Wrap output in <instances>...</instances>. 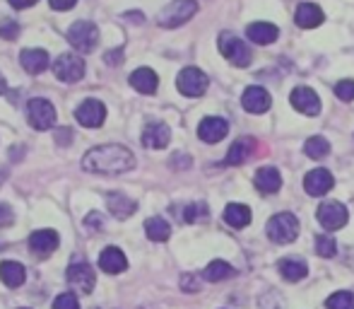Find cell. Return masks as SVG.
Listing matches in <instances>:
<instances>
[{
	"instance_id": "obj_12",
	"label": "cell",
	"mask_w": 354,
	"mask_h": 309,
	"mask_svg": "<svg viewBox=\"0 0 354 309\" xmlns=\"http://www.w3.org/2000/svg\"><path fill=\"white\" fill-rule=\"evenodd\" d=\"M68 283H71L73 290L77 292H84V295H89L94 288V283H97V276H94V268L89 266V263H73L71 268H68Z\"/></svg>"
},
{
	"instance_id": "obj_45",
	"label": "cell",
	"mask_w": 354,
	"mask_h": 309,
	"mask_svg": "<svg viewBox=\"0 0 354 309\" xmlns=\"http://www.w3.org/2000/svg\"><path fill=\"white\" fill-rule=\"evenodd\" d=\"M3 92H8V85H5V78L0 76V94H3Z\"/></svg>"
},
{
	"instance_id": "obj_34",
	"label": "cell",
	"mask_w": 354,
	"mask_h": 309,
	"mask_svg": "<svg viewBox=\"0 0 354 309\" xmlns=\"http://www.w3.org/2000/svg\"><path fill=\"white\" fill-rule=\"evenodd\" d=\"M183 220L186 222H198V220H207V206L205 203H191L183 211Z\"/></svg>"
},
{
	"instance_id": "obj_5",
	"label": "cell",
	"mask_w": 354,
	"mask_h": 309,
	"mask_svg": "<svg viewBox=\"0 0 354 309\" xmlns=\"http://www.w3.org/2000/svg\"><path fill=\"white\" fill-rule=\"evenodd\" d=\"M68 42H71V46L77 48V51L89 53V51H94L99 44V29L94 27L92 22H87V19H80V22H75L73 27L68 29Z\"/></svg>"
},
{
	"instance_id": "obj_47",
	"label": "cell",
	"mask_w": 354,
	"mask_h": 309,
	"mask_svg": "<svg viewBox=\"0 0 354 309\" xmlns=\"http://www.w3.org/2000/svg\"><path fill=\"white\" fill-rule=\"evenodd\" d=\"M22 309H24V307H22Z\"/></svg>"
},
{
	"instance_id": "obj_15",
	"label": "cell",
	"mask_w": 354,
	"mask_h": 309,
	"mask_svg": "<svg viewBox=\"0 0 354 309\" xmlns=\"http://www.w3.org/2000/svg\"><path fill=\"white\" fill-rule=\"evenodd\" d=\"M229 133V123L219 116H207L198 126V138L203 143H219Z\"/></svg>"
},
{
	"instance_id": "obj_37",
	"label": "cell",
	"mask_w": 354,
	"mask_h": 309,
	"mask_svg": "<svg viewBox=\"0 0 354 309\" xmlns=\"http://www.w3.org/2000/svg\"><path fill=\"white\" fill-rule=\"evenodd\" d=\"M12 222H15L12 208H10L8 203H0V230H3V227H10Z\"/></svg>"
},
{
	"instance_id": "obj_35",
	"label": "cell",
	"mask_w": 354,
	"mask_h": 309,
	"mask_svg": "<svg viewBox=\"0 0 354 309\" xmlns=\"http://www.w3.org/2000/svg\"><path fill=\"white\" fill-rule=\"evenodd\" d=\"M335 94L342 99V102H352L354 99V80H340L335 85Z\"/></svg>"
},
{
	"instance_id": "obj_39",
	"label": "cell",
	"mask_w": 354,
	"mask_h": 309,
	"mask_svg": "<svg viewBox=\"0 0 354 309\" xmlns=\"http://www.w3.org/2000/svg\"><path fill=\"white\" fill-rule=\"evenodd\" d=\"M104 58H106L109 66H118V63L123 61V48H116V51H109Z\"/></svg>"
},
{
	"instance_id": "obj_1",
	"label": "cell",
	"mask_w": 354,
	"mask_h": 309,
	"mask_svg": "<svg viewBox=\"0 0 354 309\" xmlns=\"http://www.w3.org/2000/svg\"><path fill=\"white\" fill-rule=\"evenodd\" d=\"M82 167L92 174H126L136 167V157L123 145H99L92 148L82 159Z\"/></svg>"
},
{
	"instance_id": "obj_41",
	"label": "cell",
	"mask_w": 354,
	"mask_h": 309,
	"mask_svg": "<svg viewBox=\"0 0 354 309\" xmlns=\"http://www.w3.org/2000/svg\"><path fill=\"white\" fill-rule=\"evenodd\" d=\"M181 285H183V290H186V292H198V283H196V278H193V276H183Z\"/></svg>"
},
{
	"instance_id": "obj_18",
	"label": "cell",
	"mask_w": 354,
	"mask_h": 309,
	"mask_svg": "<svg viewBox=\"0 0 354 309\" xmlns=\"http://www.w3.org/2000/svg\"><path fill=\"white\" fill-rule=\"evenodd\" d=\"M29 249H32V254H37V256H48V254L58 249V232H53V230L34 232L32 237H29Z\"/></svg>"
},
{
	"instance_id": "obj_14",
	"label": "cell",
	"mask_w": 354,
	"mask_h": 309,
	"mask_svg": "<svg viewBox=\"0 0 354 309\" xmlns=\"http://www.w3.org/2000/svg\"><path fill=\"white\" fill-rule=\"evenodd\" d=\"M335 179L328 169H311V172L304 177V188H306L308 196H326L333 188Z\"/></svg>"
},
{
	"instance_id": "obj_44",
	"label": "cell",
	"mask_w": 354,
	"mask_h": 309,
	"mask_svg": "<svg viewBox=\"0 0 354 309\" xmlns=\"http://www.w3.org/2000/svg\"><path fill=\"white\" fill-rule=\"evenodd\" d=\"M71 131H68V128H61V131H58V143H71Z\"/></svg>"
},
{
	"instance_id": "obj_9",
	"label": "cell",
	"mask_w": 354,
	"mask_h": 309,
	"mask_svg": "<svg viewBox=\"0 0 354 309\" xmlns=\"http://www.w3.org/2000/svg\"><path fill=\"white\" fill-rule=\"evenodd\" d=\"M53 76L61 82H77L84 76V61L80 56H75V53H63L53 63Z\"/></svg>"
},
{
	"instance_id": "obj_26",
	"label": "cell",
	"mask_w": 354,
	"mask_h": 309,
	"mask_svg": "<svg viewBox=\"0 0 354 309\" xmlns=\"http://www.w3.org/2000/svg\"><path fill=\"white\" fill-rule=\"evenodd\" d=\"M224 222L229 227H236V230L251 225V208L243 206V203H229L224 208Z\"/></svg>"
},
{
	"instance_id": "obj_42",
	"label": "cell",
	"mask_w": 354,
	"mask_h": 309,
	"mask_svg": "<svg viewBox=\"0 0 354 309\" xmlns=\"http://www.w3.org/2000/svg\"><path fill=\"white\" fill-rule=\"evenodd\" d=\"M84 225L92 227V230H102V218H99V213H92V215H87Z\"/></svg>"
},
{
	"instance_id": "obj_29",
	"label": "cell",
	"mask_w": 354,
	"mask_h": 309,
	"mask_svg": "<svg viewBox=\"0 0 354 309\" xmlns=\"http://www.w3.org/2000/svg\"><path fill=\"white\" fill-rule=\"evenodd\" d=\"M145 232H147V237L152 242H167L169 234H171V227H169V222L164 218H149L145 222Z\"/></svg>"
},
{
	"instance_id": "obj_24",
	"label": "cell",
	"mask_w": 354,
	"mask_h": 309,
	"mask_svg": "<svg viewBox=\"0 0 354 309\" xmlns=\"http://www.w3.org/2000/svg\"><path fill=\"white\" fill-rule=\"evenodd\" d=\"M106 206H109V211H111L113 218H118V220H126V218H131L133 213H136L138 203L131 201L126 193L113 191V193H109V196H106Z\"/></svg>"
},
{
	"instance_id": "obj_19",
	"label": "cell",
	"mask_w": 354,
	"mask_h": 309,
	"mask_svg": "<svg viewBox=\"0 0 354 309\" xmlns=\"http://www.w3.org/2000/svg\"><path fill=\"white\" fill-rule=\"evenodd\" d=\"M99 268L111 273V276H118V273H123L128 268V258L123 256V251L118 247H106L102 251V256H99Z\"/></svg>"
},
{
	"instance_id": "obj_16",
	"label": "cell",
	"mask_w": 354,
	"mask_h": 309,
	"mask_svg": "<svg viewBox=\"0 0 354 309\" xmlns=\"http://www.w3.org/2000/svg\"><path fill=\"white\" fill-rule=\"evenodd\" d=\"M169 141H171V131L167 123H149L142 131V145L149 150H162L169 145Z\"/></svg>"
},
{
	"instance_id": "obj_36",
	"label": "cell",
	"mask_w": 354,
	"mask_h": 309,
	"mask_svg": "<svg viewBox=\"0 0 354 309\" xmlns=\"http://www.w3.org/2000/svg\"><path fill=\"white\" fill-rule=\"evenodd\" d=\"M53 309H80V302H77V297H75L73 292H63V295L56 297Z\"/></svg>"
},
{
	"instance_id": "obj_33",
	"label": "cell",
	"mask_w": 354,
	"mask_h": 309,
	"mask_svg": "<svg viewBox=\"0 0 354 309\" xmlns=\"http://www.w3.org/2000/svg\"><path fill=\"white\" fill-rule=\"evenodd\" d=\"M316 251L321 254L323 258H330L337 254V244L333 237H326V234H318L316 237Z\"/></svg>"
},
{
	"instance_id": "obj_28",
	"label": "cell",
	"mask_w": 354,
	"mask_h": 309,
	"mask_svg": "<svg viewBox=\"0 0 354 309\" xmlns=\"http://www.w3.org/2000/svg\"><path fill=\"white\" fill-rule=\"evenodd\" d=\"M27 278L24 273V266L17 261H3L0 263V281L5 283L8 288H19Z\"/></svg>"
},
{
	"instance_id": "obj_32",
	"label": "cell",
	"mask_w": 354,
	"mask_h": 309,
	"mask_svg": "<svg viewBox=\"0 0 354 309\" xmlns=\"http://www.w3.org/2000/svg\"><path fill=\"white\" fill-rule=\"evenodd\" d=\"M326 307L328 309H354V295L347 290L333 292V295L326 300Z\"/></svg>"
},
{
	"instance_id": "obj_3",
	"label": "cell",
	"mask_w": 354,
	"mask_h": 309,
	"mask_svg": "<svg viewBox=\"0 0 354 309\" xmlns=\"http://www.w3.org/2000/svg\"><path fill=\"white\" fill-rule=\"evenodd\" d=\"M196 12H198L196 0H171V3L157 15V24L164 29L181 27V24H186Z\"/></svg>"
},
{
	"instance_id": "obj_27",
	"label": "cell",
	"mask_w": 354,
	"mask_h": 309,
	"mask_svg": "<svg viewBox=\"0 0 354 309\" xmlns=\"http://www.w3.org/2000/svg\"><path fill=\"white\" fill-rule=\"evenodd\" d=\"M131 85L140 94H154L157 92V85H159L157 73L149 71V68H138V71L131 76Z\"/></svg>"
},
{
	"instance_id": "obj_31",
	"label": "cell",
	"mask_w": 354,
	"mask_h": 309,
	"mask_svg": "<svg viewBox=\"0 0 354 309\" xmlns=\"http://www.w3.org/2000/svg\"><path fill=\"white\" fill-rule=\"evenodd\" d=\"M304 152H306L311 159H323V157H328V152H330V143H328V138H323V136H311L306 143H304Z\"/></svg>"
},
{
	"instance_id": "obj_17",
	"label": "cell",
	"mask_w": 354,
	"mask_h": 309,
	"mask_svg": "<svg viewBox=\"0 0 354 309\" xmlns=\"http://www.w3.org/2000/svg\"><path fill=\"white\" fill-rule=\"evenodd\" d=\"M246 37L251 39L253 44H258V46H268V44H272L280 37V29L272 22H251L246 27Z\"/></svg>"
},
{
	"instance_id": "obj_25",
	"label": "cell",
	"mask_w": 354,
	"mask_h": 309,
	"mask_svg": "<svg viewBox=\"0 0 354 309\" xmlns=\"http://www.w3.org/2000/svg\"><path fill=\"white\" fill-rule=\"evenodd\" d=\"M277 271H280L284 281H289V283H299L308 276V266L304 258H282V261L277 263Z\"/></svg>"
},
{
	"instance_id": "obj_7",
	"label": "cell",
	"mask_w": 354,
	"mask_h": 309,
	"mask_svg": "<svg viewBox=\"0 0 354 309\" xmlns=\"http://www.w3.org/2000/svg\"><path fill=\"white\" fill-rule=\"evenodd\" d=\"M27 121L37 131H48L56 123V109L46 99H29L27 104Z\"/></svg>"
},
{
	"instance_id": "obj_22",
	"label": "cell",
	"mask_w": 354,
	"mask_h": 309,
	"mask_svg": "<svg viewBox=\"0 0 354 309\" xmlns=\"http://www.w3.org/2000/svg\"><path fill=\"white\" fill-rule=\"evenodd\" d=\"M19 63L22 68L29 73V76H39L48 68V53L44 48H24L22 56H19Z\"/></svg>"
},
{
	"instance_id": "obj_30",
	"label": "cell",
	"mask_w": 354,
	"mask_h": 309,
	"mask_svg": "<svg viewBox=\"0 0 354 309\" xmlns=\"http://www.w3.org/2000/svg\"><path fill=\"white\" fill-rule=\"evenodd\" d=\"M234 276V268L229 266L227 261H212L207 263V268L203 271V278L210 283H219V281H227V278Z\"/></svg>"
},
{
	"instance_id": "obj_23",
	"label": "cell",
	"mask_w": 354,
	"mask_h": 309,
	"mask_svg": "<svg viewBox=\"0 0 354 309\" xmlns=\"http://www.w3.org/2000/svg\"><path fill=\"white\" fill-rule=\"evenodd\" d=\"M282 186V177L275 167H263L256 172V188L263 193V196H270V193H277Z\"/></svg>"
},
{
	"instance_id": "obj_40",
	"label": "cell",
	"mask_w": 354,
	"mask_h": 309,
	"mask_svg": "<svg viewBox=\"0 0 354 309\" xmlns=\"http://www.w3.org/2000/svg\"><path fill=\"white\" fill-rule=\"evenodd\" d=\"M48 3H51V8L53 10H71V8H75V3H77V0H48Z\"/></svg>"
},
{
	"instance_id": "obj_4",
	"label": "cell",
	"mask_w": 354,
	"mask_h": 309,
	"mask_svg": "<svg viewBox=\"0 0 354 309\" xmlns=\"http://www.w3.org/2000/svg\"><path fill=\"white\" fill-rule=\"evenodd\" d=\"M268 237L275 244H289L299 237V220L292 213H277L268 220Z\"/></svg>"
},
{
	"instance_id": "obj_6",
	"label": "cell",
	"mask_w": 354,
	"mask_h": 309,
	"mask_svg": "<svg viewBox=\"0 0 354 309\" xmlns=\"http://www.w3.org/2000/svg\"><path fill=\"white\" fill-rule=\"evenodd\" d=\"M316 218L318 222L323 225V230H340V227L347 225V220H350V213H347V208L342 206L340 201H326L318 206L316 211Z\"/></svg>"
},
{
	"instance_id": "obj_8",
	"label": "cell",
	"mask_w": 354,
	"mask_h": 309,
	"mask_svg": "<svg viewBox=\"0 0 354 309\" xmlns=\"http://www.w3.org/2000/svg\"><path fill=\"white\" fill-rule=\"evenodd\" d=\"M176 87L183 97H203L207 89V76L198 68H183L176 78Z\"/></svg>"
},
{
	"instance_id": "obj_11",
	"label": "cell",
	"mask_w": 354,
	"mask_h": 309,
	"mask_svg": "<svg viewBox=\"0 0 354 309\" xmlns=\"http://www.w3.org/2000/svg\"><path fill=\"white\" fill-rule=\"evenodd\" d=\"M289 102L304 116H318L321 114V99H318V94L311 87H297L289 94Z\"/></svg>"
},
{
	"instance_id": "obj_2",
	"label": "cell",
	"mask_w": 354,
	"mask_h": 309,
	"mask_svg": "<svg viewBox=\"0 0 354 309\" xmlns=\"http://www.w3.org/2000/svg\"><path fill=\"white\" fill-rule=\"evenodd\" d=\"M217 44H219V53H222V56L227 58L229 63H234V66H239V68L251 66V61H253L251 46H248L243 39H239L236 34L222 32V34H219V42Z\"/></svg>"
},
{
	"instance_id": "obj_13",
	"label": "cell",
	"mask_w": 354,
	"mask_h": 309,
	"mask_svg": "<svg viewBox=\"0 0 354 309\" xmlns=\"http://www.w3.org/2000/svg\"><path fill=\"white\" fill-rule=\"evenodd\" d=\"M241 104L248 114H266L268 109L272 107V97L266 87H258V85H251V87L243 89Z\"/></svg>"
},
{
	"instance_id": "obj_10",
	"label": "cell",
	"mask_w": 354,
	"mask_h": 309,
	"mask_svg": "<svg viewBox=\"0 0 354 309\" xmlns=\"http://www.w3.org/2000/svg\"><path fill=\"white\" fill-rule=\"evenodd\" d=\"M75 118L84 128H99L106 121V107L99 99H84L77 107V112H75Z\"/></svg>"
},
{
	"instance_id": "obj_20",
	"label": "cell",
	"mask_w": 354,
	"mask_h": 309,
	"mask_svg": "<svg viewBox=\"0 0 354 309\" xmlns=\"http://www.w3.org/2000/svg\"><path fill=\"white\" fill-rule=\"evenodd\" d=\"M253 152H256V141H253L251 136H243V138H239L232 148H229L227 159H224V162H227L229 167H236V164L248 162Z\"/></svg>"
},
{
	"instance_id": "obj_38",
	"label": "cell",
	"mask_w": 354,
	"mask_h": 309,
	"mask_svg": "<svg viewBox=\"0 0 354 309\" xmlns=\"http://www.w3.org/2000/svg\"><path fill=\"white\" fill-rule=\"evenodd\" d=\"M17 32H19V27L15 22H10V19L0 24V37H3V39H15V37H17Z\"/></svg>"
},
{
	"instance_id": "obj_46",
	"label": "cell",
	"mask_w": 354,
	"mask_h": 309,
	"mask_svg": "<svg viewBox=\"0 0 354 309\" xmlns=\"http://www.w3.org/2000/svg\"><path fill=\"white\" fill-rule=\"evenodd\" d=\"M3 179H5V172H3V169H0V184H3Z\"/></svg>"
},
{
	"instance_id": "obj_43",
	"label": "cell",
	"mask_w": 354,
	"mask_h": 309,
	"mask_svg": "<svg viewBox=\"0 0 354 309\" xmlns=\"http://www.w3.org/2000/svg\"><path fill=\"white\" fill-rule=\"evenodd\" d=\"M10 5H12L15 10H24V8H32V5H37V0H10Z\"/></svg>"
},
{
	"instance_id": "obj_21",
	"label": "cell",
	"mask_w": 354,
	"mask_h": 309,
	"mask_svg": "<svg viewBox=\"0 0 354 309\" xmlns=\"http://www.w3.org/2000/svg\"><path fill=\"white\" fill-rule=\"evenodd\" d=\"M323 19H326L323 10L318 8V5H313V3H301V5L297 8V15H294V22H297L301 29L321 27Z\"/></svg>"
}]
</instances>
